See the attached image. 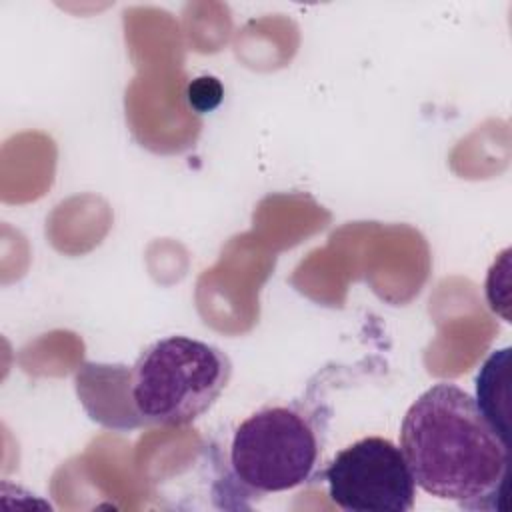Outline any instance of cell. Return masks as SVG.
Wrapping results in <instances>:
<instances>
[{
  "label": "cell",
  "instance_id": "cell-6",
  "mask_svg": "<svg viewBox=\"0 0 512 512\" xmlns=\"http://www.w3.org/2000/svg\"><path fill=\"white\" fill-rule=\"evenodd\" d=\"M510 250L500 254V260L492 264L486 278V298L494 312H498L504 320H508L510 306Z\"/></svg>",
  "mask_w": 512,
  "mask_h": 512
},
{
  "label": "cell",
  "instance_id": "cell-5",
  "mask_svg": "<svg viewBox=\"0 0 512 512\" xmlns=\"http://www.w3.org/2000/svg\"><path fill=\"white\" fill-rule=\"evenodd\" d=\"M480 414L490 428L510 446V348L490 352L476 374V398Z\"/></svg>",
  "mask_w": 512,
  "mask_h": 512
},
{
  "label": "cell",
  "instance_id": "cell-3",
  "mask_svg": "<svg viewBox=\"0 0 512 512\" xmlns=\"http://www.w3.org/2000/svg\"><path fill=\"white\" fill-rule=\"evenodd\" d=\"M320 442L310 418L294 406H266L242 420L232 436V478L252 494L292 490L318 468Z\"/></svg>",
  "mask_w": 512,
  "mask_h": 512
},
{
  "label": "cell",
  "instance_id": "cell-4",
  "mask_svg": "<svg viewBox=\"0 0 512 512\" xmlns=\"http://www.w3.org/2000/svg\"><path fill=\"white\" fill-rule=\"evenodd\" d=\"M330 500L346 512H410L416 482L392 440L366 436L342 448L324 470Z\"/></svg>",
  "mask_w": 512,
  "mask_h": 512
},
{
  "label": "cell",
  "instance_id": "cell-7",
  "mask_svg": "<svg viewBox=\"0 0 512 512\" xmlns=\"http://www.w3.org/2000/svg\"><path fill=\"white\" fill-rule=\"evenodd\" d=\"M224 90L214 76H200L188 84L186 98L196 112H210L222 102Z\"/></svg>",
  "mask_w": 512,
  "mask_h": 512
},
{
  "label": "cell",
  "instance_id": "cell-1",
  "mask_svg": "<svg viewBox=\"0 0 512 512\" xmlns=\"http://www.w3.org/2000/svg\"><path fill=\"white\" fill-rule=\"evenodd\" d=\"M400 450L418 488L464 510H504L510 446L490 428L474 398L436 382L406 410Z\"/></svg>",
  "mask_w": 512,
  "mask_h": 512
},
{
  "label": "cell",
  "instance_id": "cell-2",
  "mask_svg": "<svg viewBox=\"0 0 512 512\" xmlns=\"http://www.w3.org/2000/svg\"><path fill=\"white\" fill-rule=\"evenodd\" d=\"M232 374L228 356L190 336L150 344L130 370V400L142 422L184 426L212 408Z\"/></svg>",
  "mask_w": 512,
  "mask_h": 512
}]
</instances>
